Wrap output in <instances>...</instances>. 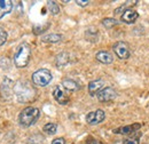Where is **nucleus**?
Here are the masks:
<instances>
[{
  "mask_svg": "<svg viewBox=\"0 0 149 144\" xmlns=\"http://www.w3.org/2000/svg\"><path fill=\"white\" fill-rule=\"evenodd\" d=\"M140 128H141V124H133V125H129V126L116 128V129H113V133L115 134H122V135H130Z\"/></svg>",
  "mask_w": 149,
  "mask_h": 144,
  "instance_id": "obj_8",
  "label": "nucleus"
},
{
  "mask_svg": "<svg viewBox=\"0 0 149 144\" xmlns=\"http://www.w3.org/2000/svg\"><path fill=\"white\" fill-rule=\"evenodd\" d=\"M102 24H103L104 28H107V29H111V28H113L115 25L118 24V22H117V19H115V18L107 17V18H103V19H102Z\"/></svg>",
  "mask_w": 149,
  "mask_h": 144,
  "instance_id": "obj_16",
  "label": "nucleus"
},
{
  "mask_svg": "<svg viewBox=\"0 0 149 144\" xmlns=\"http://www.w3.org/2000/svg\"><path fill=\"white\" fill-rule=\"evenodd\" d=\"M53 96H54V98H55L56 101L60 104H62V105L68 104V102L70 101L69 96L67 95V93L64 91L63 87H61V86H56L55 88H54V90H53Z\"/></svg>",
  "mask_w": 149,
  "mask_h": 144,
  "instance_id": "obj_7",
  "label": "nucleus"
},
{
  "mask_svg": "<svg viewBox=\"0 0 149 144\" xmlns=\"http://www.w3.org/2000/svg\"><path fill=\"white\" fill-rule=\"evenodd\" d=\"M113 52L116 53L117 57L120 58V60H126L130 57V48H129V45L124 41H117L113 47H112Z\"/></svg>",
  "mask_w": 149,
  "mask_h": 144,
  "instance_id": "obj_4",
  "label": "nucleus"
},
{
  "mask_svg": "<svg viewBox=\"0 0 149 144\" xmlns=\"http://www.w3.org/2000/svg\"><path fill=\"white\" fill-rule=\"evenodd\" d=\"M106 118V113L102 110H96L93 112H90L86 116V121L88 125H97L100 123H102Z\"/></svg>",
  "mask_w": 149,
  "mask_h": 144,
  "instance_id": "obj_5",
  "label": "nucleus"
},
{
  "mask_svg": "<svg viewBox=\"0 0 149 144\" xmlns=\"http://www.w3.org/2000/svg\"><path fill=\"white\" fill-rule=\"evenodd\" d=\"M6 40H7V32L2 28H0V46H2L6 42Z\"/></svg>",
  "mask_w": 149,
  "mask_h": 144,
  "instance_id": "obj_19",
  "label": "nucleus"
},
{
  "mask_svg": "<svg viewBox=\"0 0 149 144\" xmlns=\"http://www.w3.org/2000/svg\"><path fill=\"white\" fill-rule=\"evenodd\" d=\"M96 96H97V100L100 102H109V101H112V100L116 98L117 93L111 87H106V88H103L101 90Z\"/></svg>",
  "mask_w": 149,
  "mask_h": 144,
  "instance_id": "obj_6",
  "label": "nucleus"
},
{
  "mask_svg": "<svg viewBox=\"0 0 149 144\" xmlns=\"http://www.w3.org/2000/svg\"><path fill=\"white\" fill-rule=\"evenodd\" d=\"M44 42H49V44H55L62 40V36L61 35H57V33H51V35H47V36H44L41 39Z\"/></svg>",
  "mask_w": 149,
  "mask_h": 144,
  "instance_id": "obj_14",
  "label": "nucleus"
},
{
  "mask_svg": "<svg viewBox=\"0 0 149 144\" xmlns=\"http://www.w3.org/2000/svg\"><path fill=\"white\" fill-rule=\"evenodd\" d=\"M62 86H63V88H65V89L68 90H71V91H76V90H78L80 88L79 85L74 80H72V79H64L62 81Z\"/></svg>",
  "mask_w": 149,
  "mask_h": 144,
  "instance_id": "obj_13",
  "label": "nucleus"
},
{
  "mask_svg": "<svg viewBox=\"0 0 149 144\" xmlns=\"http://www.w3.org/2000/svg\"><path fill=\"white\" fill-rule=\"evenodd\" d=\"M123 144H139V141L138 140H132V138H129V140H125L124 142H123Z\"/></svg>",
  "mask_w": 149,
  "mask_h": 144,
  "instance_id": "obj_21",
  "label": "nucleus"
},
{
  "mask_svg": "<svg viewBox=\"0 0 149 144\" xmlns=\"http://www.w3.org/2000/svg\"><path fill=\"white\" fill-rule=\"evenodd\" d=\"M103 86H104V82L101 79L91 81L88 84V93H90V95L94 96L95 94H99L101 90L103 89Z\"/></svg>",
  "mask_w": 149,
  "mask_h": 144,
  "instance_id": "obj_10",
  "label": "nucleus"
},
{
  "mask_svg": "<svg viewBox=\"0 0 149 144\" xmlns=\"http://www.w3.org/2000/svg\"><path fill=\"white\" fill-rule=\"evenodd\" d=\"M30 56H31V47L29 44L23 42L21 44L19 47L16 48V52L14 54V63L15 65L22 69L25 68L30 61Z\"/></svg>",
  "mask_w": 149,
  "mask_h": 144,
  "instance_id": "obj_1",
  "label": "nucleus"
},
{
  "mask_svg": "<svg viewBox=\"0 0 149 144\" xmlns=\"http://www.w3.org/2000/svg\"><path fill=\"white\" fill-rule=\"evenodd\" d=\"M95 57H96V60H97L99 62H101V63H103V64H110V63H112V61H113L112 55L110 54L109 52H106V51L99 52L97 54L95 55Z\"/></svg>",
  "mask_w": 149,
  "mask_h": 144,
  "instance_id": "obj_12",
  "label": "nucleus"
},
{
  "mask_svg": "<svg viewBox=\"0 0 149 144\" xmlns=\"http://www.w3.org/2000/svg\"><path fill=\"white\" fill-rule=\"evenodd\" d=\"M87 144H102L100 141H96V140H91V141H88Z\"/></svg>",
  "mask_w": 149,
  "mask_h": 144,
  "instance_id": "obj_23",
  "label": "nucleus"
},
{
  "mask_svg": "<svg viewBox=\"0 0 149 144\" xmlns=\"http://www.w3.org/2000/svg\"><path fill=\"white\" fill-rule=\"evenodd\" d=\"M40 112L37 108H32V107H28L24 110H22V112L19 113V124L24 127H29L33 124H36L38 119H39Z\"/></svg>",
  "mask_w": 149,
  "mask_h": 144,
  "instance_id": "obj_2",
  "label": "nucleus"
},
{
  "mask_svg": "<svg viewBox=\"0 0 149 144\" xmlns=\"http://www.w3.org/2000/svg\"><path fill=\"white\" fill-rule=\"evenodd\" d=\"M139 17V14H138V12H135V10H133V9H125L124 12H123V14H122V21L124 22V23H126V24H132V23H134L136 19Z\"/></svg>",
  "mask_w": 149,
  "mask_h": 144,
  "instance_id": "obj_9",
  "label": "nucleus"
},
{
  "mask_svg": "<svg viewBox=\"0 0 149 144\" xmlns=\"http://www.w3.org/2000/svg\"><path fill=\"white\" fill-rule=\"evenodd\" d=\"M13 9V2L10 0H0V18L9 14Z\"/></svg>",
  "mask_w": 149,
  "mask_h": 144,
  "instance_id": "obj_11",
  "label": "nucleus"
},
{
  "mask_svg": "<svg viewBox=\"0 0 149 144\" xmlns=\"http://www.w3.org/2000/svg\"><path fill=\"white\" fill-rule=\"evenodd\" d=\"M42 129H44V132H45L46 134H48V135H53V134H55L56 133L57 126H56V124L49 123V124H46Z\"/></svg>",
  "mask_w": 149,
  "mask_h": 144,
  "instance_id": "obj_17",
  "label": "nucleus"
},
{
  "mask_svg": "<svg viewBox=\"0 0 149 144\" xmlns=\"http://www.w3.org/2000/svg\"><path fill=\"white\" fill-rule=\"evenodd\" d=\"M47 7L49 9V12L53 14V15H57L60 13V7L56 3L55 1H48L47 2Z\"/></svg>",
  "mask_w": 149,
  "mask_h": 144,
  "instance_id": "obj_18",
  "label": "nucleus"
},
{
  "mask_svg": "<svg viewBox=\"0 0 149 144\" xmlns=\"http://www.w3.org/2000/svg\"><path fill=\"white\" fill-rule=\"evenodd\" d=\"M52 144H65V141H64V138H62V137H58V138H55Z\"/></svg>",
  "mask_w": 149,
  "mask_h": 144,
  "instance_id": "obj_22",
  "label": "nucleus"
},
{
  "mask_svg": "<svg viewBox=\"0 0 149 144\" xmlns=\"http://www.w3.org/2000/svg\"><path fill=\"white\" fill-rule=\"evenodd\" d=\"M76 3H77L78 6H80V7H85V6H87V5L90 3V1H88V0H86V1H81V0H77V1H76Z\"/></svg>",
  "mask_w": 149,
  "mask_h": 144,
  "instance_id": "obj_20",
  "label": "nucleus"
},
{
  "mask_svg": "<svg viewBox=\"0 0 149 144\" xmlns=\"http://www.w3.org/2000/svg\"><path fill=\"white\" fill-rule=\"evenodd\" d=\"M52 81V73L47 69H40L33 72L32 82L38 87H45Z\"/></svg>",
  "mask_w": 149,
  "mask_h": 144,
  "instance_id": "obj_3",
  "label": "nucleus"
},
{
  "mask_svg": "<svg viewBox=\"0 0 149 144\" xmlns=\"http://www.w3.org/2000/svg\"><path fill=\"white\" fill-rule=\"evenodd\" d=\"M68 62H69V55L67 54V53H61V54L57 55V57H56V65L58 68L64 66Z\"/></svg>",
  "mask_w": 149,
  "mask_h": 144,
  "instance_id": "obj_15",
  "label": "nucleus"
}]
</instances>
